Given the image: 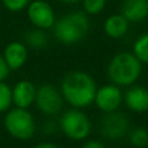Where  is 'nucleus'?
Instances as JSON below:
<instances>
[{
    "instance_id": "nucleus-22",
    "label": "nucleus",
    "mask_w": 148,
    "mask_h": 148,
    "mask_svg": "<svg viewBox=\"0 0 148 148\" xmlns=\"http://www.w3.org/2000/svg\"><path fill=\"white\" fill-rule=\"evenodd\" d=\"M83 147L84 148H103L104 144L100 143V142H97V140H88L83 144Z\"/></svg>"
},
{
    "instance_id": "nucleus-24",
    "label": "nucleus",
    "mask_w": 148,
    "mask_h": 148,
    "mask_svg": "<svg viewBox=\"0 0 148 148\" xmlns=\"http://www.w3.org/2000/svg\"><path fill=\"white\" fill-rule=\"evenodd\" d=\"M64 3H77V1H79V0H62Z\"/></svg>"
},
{
    "instance_id": "nucleus-10",
    "label": "nucleus",
    "mask_w": 148,
    "mask_h": 148,
    "mask_svg": "<svg viewBox=\"0 0 148 148\" xmlns=\"http://www.w3.org/2000/svg\"><path fill=\"white\" fill-rule=\"evenodd\" d=\"M13 104L18 108L27 109L36 97V88L30 81H20L12 90Z\"/></svg>"
},
{
    "instance_id": "nucleus-9",
    "label": "nucleus",
    "mask_w": 148,
    "mask_h": 148,
    "mask_svg": "<svg viewBox=\"0 0 148 148\" xmlns=\"http://www.w3.org/2000/svg\"><path fill=\"white\" fill-rule=\"evenodd\" d=\"M129 129V121L122 113L109 112L101 121V133L108 139H121Z\"/></svg>"
},
{
    "instance_id": "nucleus-2",
    "label": "nucleus",
    "mask_w": 148,
    "mask_h": 148,
    "mask_svg": "<svg viewBox=\"0 0 148 148\" xmlns=\"http://www.w3.org/2000/svg\"><path fill=\"white\" fill-rule=\"evenodd\" d=\"M142 73V62L134 53L120 52L108 65V75L117 86H130Z\"/></svg>"
},
{
    "instance_id": "nucleus-4",
    "label": "nucleus",
    "mask_w": 148,
    "mask_h": 148,
    "mask_svg": "<svg viewBox=\"0 0 148 148\" xmlns=\"http://www.w3.org/2000/svg\"><path fill=\"white\" fill-rule=\"evenodd\" d=\"M4 126L9 135L18 140H27L35 133V123L31 114L23 108L16 107L4 118Z\"/></svg>"
},
{
    "instance_id": "nucleus-20",
    "label": "nucleus",
    "mask_w": 148,
    "mask_h": 148,
    "mask_svg": "<svg viewBox=\"0 0 148 148\" xmlns=\"http://www.w3.org/2000/svg\"><path fill=\"white\" fill-rule=\"evenodd\" d=\"M30 3V0H3V4L10 12H18L26 8Z\"/></svg>"
},
{
    "instance_id": "nucleus-14",
    "label": "nucleus",
    "mask_w": 148,
    "mask_h": 148,
    "mask_svg": "<svg viewBox=\"0 0 148 148\" xmlns=\"http://www.w3.org/2000/svg\"><path fill=\"white\" fill-rule=\"evenodd\" d=\"M129 30V21L123 17V14H113L105 20L104 31L110 38H122Z\"/></svg>"
},
{
    "instance_id": "nucleus-16",
    "label": "nucleus",
    "mask_w": 148,
    "mask_h": 148,
    "mask_svg": "<svg viewBox=\"0 0 148 148\" xmlns=\"http://www.w3.org/2000/svg\"><path fill=\"white\" fill-rule=\"evenodd\" d=\"M13 103L12 97V90L8 84H5L4 82H0V113L5 112L10 108Z\"/></svg>"
},
{
    "instance_id": "nucleus-18",
    "label": "nucleus",
    "mask_w": 148,
    "mask_h": 148,
    "mask_svg": "<svg viewBox=\"0 0 148 148\" xmlns=\"http://www.w3.org/2000/svg\"><path fill=\"white\" fill-rule=\"evenodd\" d=\"M26 40L33 48H40L47 43V38L43 31H40V29L35 31H30L26 36Z\"/></svg>"
},
{
    "instance_id": "nucleus-13",
    "label": "nucleus",
    "mask_w": 148,
    "mask_h": 148,
    "mask_svg": "<svg viewBox=\"0 0 148 148\" xmlns=\"http://www.w3.org/2000/svg\"><path fill=\"white\" fill-rule=\"evenodd\" d=\"M121 13L127 21L138 22L148 16V0H125Z\"/></svg>"
},
{
    "instance_id": "nucleus-6",
    "label": "nucleus",
    "mask_w": 148,
    "mask_h": 148,
    "mask_svg": "<svg viewBox=\"0 0 148 148\" xmlns=\"http://www.w3.org/2000/svg\"><path fill=\"white\" fill-rule=\"evenodd\" d=\"M62 94L51 84H43L36 90V107L44 114H56L62 107Z\"/></svg>"
},
{
    "instance_id": "nucleus-12",
    "label": "nucleus",
    "mask_w": 148,
    "mask_h": 148,
    "mask_svg": "<svg viewBox=\"0 0 148 148\" xmlns=\"http://www.w3.org/2000/svg\"><path fill=\"white\" fill-rule=\"evenodd\" d=\"M125 103L133 112H146L148 110V90L142 86L130 87L125 94Z\"/></svg>"
},
{
    "instance_id": "nucleus-3",
    "label": "nucleus",
    "mask_w": 148,
    "mask_h": 148,
    "mask_svg": "<svg viewBox=\"0 0 148 148\" xmlns=\"http://www.w3.org/2000/svg\"><path fill=\"white\" fill-rule=\"evenodd\" d=\"M90 23L88 18L82 12H73L55 22V36L62 44H73L86 36Z\"/></svg>"
},
{
    "instance_id": "nucleus-7",
    "label": "nucleus",
    "mask_w": 148,
    "mask_h": 148,
    "mask_svg": "<svg viewBox=\"0 0 148 148\" xmlns=\"http://www.w3.org/2000/svg\"><path fill=\"white\" fill-rule=\"evenodd\" d=\"M27 17L35 27L40 30L51 29L55 25V13L52 7L43 0H34L27 5Z\"/></svg>"
},
{
    "instance_id": "nucleus-15",
    "label": "nucleus",
    "mask_w": 148,
    "mask_h": 148,
    "mask_svg": "<svg viewBox=\"0 0 148 148\" xmlns=\"http://www.w3.org/2000/svg\"><path fill=\"white\" fill-rule=\"evenodd\" d=\"M133 53L140 60V62L148 64V33L135 40L133 46Z\"/></svg>"
},
{
    "instance_id": "nucleus-5",
    "label": "nucleus",
    "mask_w": 148,
    "mask_h": 148,
    "mask_svg": "<svg viewBox=\"0 0 148 148\" xmlns=\"http://www.w3.org/2000/svg\"><path fill=\"white\" fill-rule=\"evenodd\" d=\"M60 127L72 140H82L87 138L91 131V122L88 117L81 110L72 109L64 113L60 120Z\"/></svg>"
},
{
    "instance_id": "nucleus-11",
    "label": "nucleus",
    "mask_w": 148,
    "mask_h": 148,
    "mask_svg": "<svg viewBox=\"0 0 148 148\" xmlns=\"http://www.w3.org/2000/svg\"><path fill=\"white\" fill-rule=\"evenodd\" d=\"M3 57L10 70H17L22 68L26 62L27 49H26L25 44H22L21 42H12L5 47Z\"/></svg>"
},
{
    "instance_id": "nucleus-1",
    "label": "nucleus",
    "mask_w": 148,
    "mask_h": 148,
    "mask_svg": "<svg viewBox=\"0 0 148 148\" xmlns=\"http://www.w3.org/2000/svg\"><path fill=\"white\" fill-rule=\"evenodd\" d=\"M96 90L92 77L84 72H70L61 81L62 97L75 108L88 107L92 104Z\"/></svg>"
},
{
    "instance_id": "nucleus-19",
    "label": "nucleus",
    "mask_w": 148,
    "mask_h": 148,
    "mask_svg": "<svg viewBox=\"0 0 148 148\" xmlns=\"http://www.w3.org/2000/svg\"><path fill=\"white\" fill-rule=\"evenodd\" d=\"M105 7V0H83V8L88 14H97Z\"/></svg>"
},
{
    "instance_id": "nucleus-17",
    "label": "nucleus",
    "mask_w": 148,
    "mask_h": 148,
    "mask_svg": "<svg viewBox=\"0 0 148 148\" xmlns=\"http://www.w3.org/2000/svg\"><path fill=\"white\" fill-rule=\"evenodd\" d=\"M130 142L135 147H146L148 144V131L146 129H135L130 134Z\"/></svg>"
},
{
    "instance_id": "nucleus-21",
    "label": "nucleus",
    "mask_w": 148,
    "mask_h": 148,
    "mask_svg": "<svg viewBox=\"0 0 148 148\" xmlns=\"http://www.w3.org/2000/svg\"><path fill=\"white\" fill-rule=\"evenodd\" d=\"M9 66L7 65V62H5L4 57H3V55H0V82L4 81L5 78L8 77V74H9Z\"/></svg>"
},
{
    "instance_id": "nucleus-8",
    "label": "nucleus",
    "mask_w": 148,
    "mask_h": 148,
    "mask_svg": "<svg viewBox=\"0 0 148 148\" xmlns=\"http://www.w3.org/2000/svg\"><path fill=\"white\" fill-rule=\"evenodd\" d=\"M95 104L100 110L105 113L114 112L118 109L122 101V92L117 84H107L96 90L95 95Z\"/></svg>"
},
{
    "instance_id": "nucleus-23",
    "label": "nucleus",
    "mask_w": 148,
    "mask_h": 148,
    "mask_svg": "<svg viewBox=\"0 0 148 148\" xmlns=\"http://www.w3.org/2000/svg\"><path fill=\"white\" fill-rule=\"evenodd\" d=\"M38 148H55L56 147V144L55 143H40L36 146Z\"/></svg>"
}]
</instances>
